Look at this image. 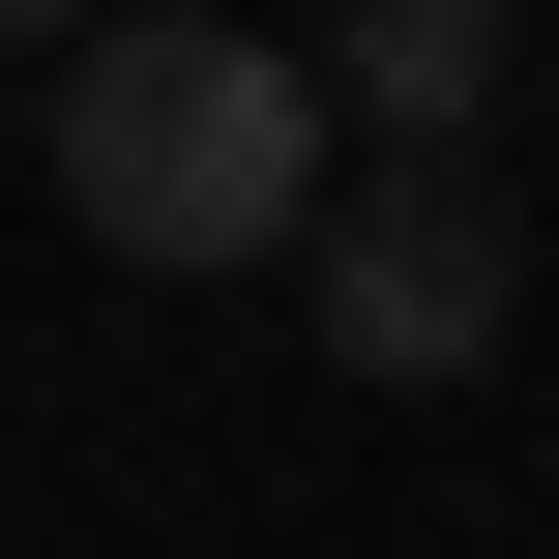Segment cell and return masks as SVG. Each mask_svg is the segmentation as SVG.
I'll return each instance as SVG.
<instances>
[{
  "mask_svg": "<svg viewBox=\"0 0 559 559\" xmlns=\"http://www.w3.org/2000/svg\"><path fill=\"white\" fill-rule=\"evenodd\" d=\"M295 59H324V118H354V147H472V118H501V59H531V0H324Z\"/></svg>",
  "mask_w": 559,
  "mask_h": 559,
  "instance_id": "3957f363",
  "label": "cell"
},
{
  "mask_svg": "<svg viewBox=\"0 0 559 559\" xmlns=\"http://www.w3.org/2000/svg\"><path fill=\"white\" fill-rule=\"evenodd\" d=\"M295 324H324V383H472V354L531 324V206H501L472 147H383V177L295 206Z\"/></svg>",
  "mask_w": 559,
  "mask_h": 559,
  "instance_id": "7a4b0ae2",
  "label": "cell"
},
{
  "mask_svg": "<svg viewBox=\"0 0 559 559\" xmlns=\"http://www.w3.org/2000/svg\"><path fill=\"white\" fill-rule=\"evenodd\" d=\"M324 177H354V118H324L295 29H236V0H88L59 29V206L118 265H295Z\"/></svg>",
  "mask_w": 559,
  "mask_h": 559,
  "instance_id": "6da1fadb",
  "label": "cell"
},
{
  "mask_svg": "<svg viewBox=\"0 0 559 559\" xmlns=\"http://www.w3.org/2000/svg\"><path fill=\"white\" fill-rule=\"evenodd\" d=\"M59 29H88V0H0V59H59Z\"/></svg>",
  "mask_w": 559,
  "mask_h": 559,
  "instance_id": "277c9868",
  "label": "cell"
}]
</instances>
